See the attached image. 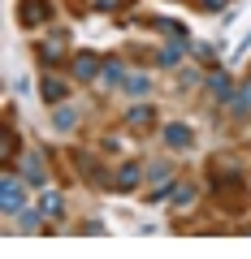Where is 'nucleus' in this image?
Masks as SVG:
<instances>
[{
  "label": "nucleus",
  "instance_id": "9b49d317",
  "mask_svg": "<svg viewBox=\"0 0 251 259\" xmlns=\"http://www.w3.org/2000/svg\"><path fill=\"white\" fill-rule=\"evenodd\" d=\"M39 95H44V104H65L69 87L61 82V78H44V87H39Z\"/></svg>",
  "mask_w": 251,
  "mask_h": 259
},
{
  "label": "nucleus",
  "instance_id": "4468645a",
  "mask_svg": "<svg viewBox=\"0 0 251 259\" xmlns=\"http://www.w3.org/2000/svg\"><path fill=\"white\" fill-rule=\"evenodd\" d=\"M35 52H39V61H44V65H56V61H65V44H39Z\"/></svg>",
  "mask_w": 251,
  "mask_h": 259
},
{
  "label": "nucleus",
  "instance_id": "9d476101",
  "mask_svg": "<svg viewBox=\"0 0 251 259\" xmlns=\"http://www.w3.org/2000/svg\"><path fill=\"white\" fill-rule=\"evenodd\" d=\"M208 91H212L217 100H225V104H230V95L238 91V87H234V78L225 74V69H212V74H208Z\"/></svg>",
  "mask_w": 251,
  "mask_h": 259
},
{
  "label": "nucleus",
  "instance_id": "ddd939ff",
  "mask_svg": "<svg viewBox=\"0 0 251 259\" xmlns=\"http://www.w3.org/2000/svg\"><path fill=\"white\" fill-rule=\"evenodd\" d=\"M74 121H78L74 104H56V117H52V125H56V130H74Z\"/></svg>",
  "mask_w": 251,
  "mask_h": 259
},
{
  "label": "nucleus",
  "instance_id": "1a4fd4ad",
  "mask_svg": "<svg viewBox=\"0 0 251 259\" xmlns=\"http://www.w3.org/2000/svg\"><path fill=\"white\" fill-rule=\"evenodd\" d=\"M230 117H234V121H242V117H251V78H247V82H242L238 91L230 95Z\"/></svg>",
  "mask_w": 251,
  "mask_h": 259
},
{
  "label": "nucleus",
  "instance_id": "7ed1b4c3",
  "mask_svg": "<svg viewBox=\"0 0 251 259\" xmlns=\"http://www.w3.org/2000/svg\"><path fill=\"white\" fill-rule=\"evenodd\" d=\"M65 9L74 18H83V13H126L134 9V0H65Z\"/></svg>",
  "mask_w": 251,
  "mask_h": 259
},
{
  "label": "nucleus",
  "instance_id": "f03ea898",
  "mask_svg": "<svg viewBox=\"0 0 251 259\" xmlns=\"http://www.w3.org/2000/svg\"><path fill=\"white\" fill-rule=\"evenodd\" d=\"M52 22V0H18V26L22 30H35Z\"/></svg>",
  "mask_w": 251,
  "mask_h": 259
},
{
  "label": "nucleus",
  "instance_id": "f8f14e48",
  "mask_svg": "<svg viewBox=\"0 0 251 259\" xmlns=\"http://www.w3.org/2000/svg\"><path fill=\"white\" fill-rule=\"evenodd\" d=\"M139 177H143V168L134 164V160H126V164L117 168V190H134V186H139Z\"/></svg>",
  "mask_w": 251,
  "mask_h": 259
},
{
  "label": "nucleus",
  "instance_id": "39448f33",
  "mask_svg": "<svg viewBox=\"0 0 251 259\" xmlns=\"http://www.w3.org/2000/svg\"><path fill=\"white\" fill-rule=\"evenodd\" d=\"M69 69H74V78H78V82H91V78H100L104 61H100L95 52H78L74 61H69Z\"/></svg>",
  "mask_w": 251,
  "mask_h": 259
},
{
  "label": "nucleus",
  "instance_id": "2eb2a0df",
  "mask_svg": "<svg viewBox=\"0 0 251 259\" xmlns=\"http://www.w3.org/2000/svg\"><path fill=\"white\" fill-rule=\"evenodd\" d=\"M182 52H186V44L177 39V44H169V48H160V52H156V65H177V61H182Z\"/></svg>",
  "mask_w": 251,
  "mask_h": 259
},
{
  "label": "nucleus",
  "instance_id": "20e7f679",
  "mask_svg": "<svg viewBox=\"0 0 251 259\" xmlns=\"http://www.w3.org/2000/svg\"><path fill=\"white\" fill-rule=\"evenodd\" d=\"M126 130H130V134H139V139H148L152 130H156V108H152V104H134L130 112H126Z\"/></svg>",
  "mask_w": 251,
  "mask_h": 259
},
{
  "label": "nucleus",
  "instance_id": "0eeeda50",
  "mask_svg": "<svg viewBox=\"0 0 251 259\" xmlns=\"http://www.w3.org/2000/svg\"><path fill=\"white\" fill-rule=\"evenodd\" d=\"M165 143H169V151H191V143H195V130L182 125V121H173V125H165Z\"/></svg>",
  "mask_w": 251,
  "mask_h": 259
},
{
  "label": "nucleus",
  "instance_id": "423d86ee",
  "mask_svg": "<svg viewBox=\"0 0 251 259\" xmlns=\"http://www.w3.org/2000/svg\"><path fill=\"white\" fill-rule=\"evenodd\" d=\"M0 207H5V212H18V207H22V177H18V173H5V186H0Z\"/></svg>",
  "mask_w": 251,
  "mask_h": 259
},
{
  "label": "nucleus",
  "instance_id": "aec40b11",
  "mask_svg": "<svg viewBox=\"0 0 251 259\" xmlns=\"http://www.w3.org/2000/svg\"><path fill=\"white\" fill-rule=\"evenodd\" d=\"M126 91H130V95H143V91H148V78H130V82H126Z\"/></svg>",
  "mask_w": 251,
  "mask_h": 259
},
{
  "label": "nucleus",
  "instance_id": "5701e85b",
  "mask_svg": "<svg viewBox=\"0 0 251 259\" xmlns=\"http://www.w3.org/2000/svg\"><path fill=\"white\" fill-rule=\"evenodd\" d=\"M247 78H251V74H247Z\"/></svg>",
  "mask_w": 251,
  "mask_h": 259
},
{
  "label": "nucleus",
  "instance_id": "412c9836",
  "mask_svg": "<svg viewBox=\"0 0 251 259\" xmlns=\"http://www.w3.org/2000/svg\"><path fill=\"white\" fill-rule=\"evenodd\" d=\"M195 5H199V9H204V13H217V9H221V5H225V0H195Z\"/></svg>",
  "mask_w": 251,
  "mask_h": 259
},
{
  "label": "nucleus",
  "instance_id": "dca6fc26",
  "mask_svg": "<svg viewBox=\"0 0 251 259\" xmlns=\"http://www.w3.org/2000/svg\"><path fill=\"white\" fill-rule=\"evenodd\" d=\"M100 78H104V87H121V78H126V69H121L117 61H104V69H100Z\"/></svg>",
  "mask_w": 251,
  "mask_h": 259
},
{
  "label": "nucleus",
  "instance_id": "6ab92c4d",
  "mask_svg": "<svg viewBox=\"0 0 251 259\" xmlns=\"http://www.w3.org/2000/svg\"><path fill=\"white\" fill-rule=\"evenodd\" d=\"M26 182H30V186H48L44 168H39V156H30V160H26Z\"/></svg>",
  "mask_w": 251,
  "mask_h": 259
},
{
  "label": "nucleus",
  "instance_id": "6e6552de",
  "mask_svg": "<svg viewBox=\"0 0 251 259\" xmlns=\"http://www.w3.org/2000/svg\"><path fill=\"white\" fill-rule=\"evenodd\" d=\"M0 134H5V173H13L18 168V156H22V139H18V130L9 125V117H5V130Z\"/></svg>",
  "mask_w": 251,
  "mask_h": 259
},
{
  "label": "nucleus",
  "instance_id": "4be33fe9",
  "mask_svg": "<svg viewBox=\"0 0 251 259\" xmlns=\"http://www.w3.org/2000/svg\"><path fill=\"white\" fill-rule=\"evenodd\" d=\"M195 56H199V61H212L217 52H212V48H208V44H195Z\"/></svg>",
  "mask_w": 251,
  "mask_h": 259
},
{
  "label": "nucleus",
  "instance_id": "a211bd4d",
  "mask_svg": "<svg viewBox=\"0 0 251 259\" xmlns=\"http://www.w3.org/2000/svg\"><path fill=\"white\" fill-rule=\"evenodd\" d=\"M173 203H177V207L195 203V186H191V182H173Z\"/></svg>",
  "mask_w": 251,
  "mask_h": 259
},
{
  "label": "nucleus",
  "instance_id": "f257e3e1",
  "mask_svg": "<svg viewBox=\"0 0 251 259\" xmlns=\"http://www.w3.org/2000/svg\"><path fill=\"white\" fill-rule=\"evenodd\" d=\"M208 190H212L217 207L230 212V216H242L251 207V182L230 164V160H221V156L208 160Z\"/></svg>",
  "mask_w": 251,
  "mask_h": 259
},
{
  "label": "nucleus",
  "instance_id": "f3484780",
  "mask_svg": "<svg viewBox=\"0 0 251 259\" xmlns=\"http://www.w3.org/2000/svg\"><path fill=\"white\" fill-rule=\"evenodd\" d=\"M39 212H44V216H65V199H61V194H44Z\"/></svg>",
  "mask_w": 251,
  "mask_h": 259
}]
</instances>
